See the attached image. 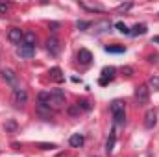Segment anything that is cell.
<instances>
[{"label":"cell","mask_w":159,"mask_h":157,"mask_svg":"<svg viewBox=\"0 0 159 157\" xmlns=\"http://www.w3.org/2000/svg\"><path fill=\"white\" fill-rule=\"evenodd\" d=\"M48 107L50 109H61L65 107V94L61 91H56L50 94V100H48Z\"/></svg>","instance_id":"6da1fadb"},{"label":"cell","mask_w":159,"mask_h":157,"mask_svg":"<svg viewBox=\"0 0 159 157\" xmlns=\"http://www.w3.org/2000/svg\"><path fill=\"white\" fill-rule=\"evenodd\" d=\"M135 100H137V104H139V105L148 104V100H150V89H148L146 85L137 87V89H135Z\"/></svg>","instance_id":"7a4b0ae2"},{"label":"cell","mask_w":159,"mask_h":157,"mask_svg":"<svg viewBox=\"0 0 159 157\" xmlns=\"http://www.w3.org/2000/svg\"><path fill=\"white\" fill-rule=\"evenodd\" d=\"M46 50H48V54H50V56H54V57H56V56L61 52V43H59V39H57V37H54V35H52V37H48V39H46Z\"/></svg>","instance_id":"3957f363"},{"label":"cell","mask_w":159,"mask_h":157,"mask_svg":"<svg viewBox=\"0 0 159 157\" xmlns=\"http://www.w3.org/2000/svg\"><path fill=\"white\" fill-rule=\"evenodd\" d=\"M22 35L24 34L19 28H11L9 34H7V39H9V43H13V44H22Z\"/></svg>","instance_id":"277c9868"},{"label":"cell","mask_w":159,"mask_h":157,"mask_svg":"<svg viewBox=\"0 0 159 157\" xmlns=\"http://www.w3.org/2000/svg\"><path fill=\"white\" fill-rule=\"evenodd\" d=\"M19 56L24 57V59H32L35 56V48L34 46H26V44H20L19 46Z\"/></svg>","instance_id":"5b68a950"},{"label":"cell","mask_w":159,"mask_h":157,"mask_svg":"<svg viewBox=\"0 0 159 157\" xmlns=\"http://www.w3.org/2000/svg\"><path fill=\"white\" fill-rule=\"evenodd\" d=\"M156 124H157V113H156L154 109H150V111L144 115V126H146L148 129H152Z\"/></svg>","instance_id":"8992f818"},{"label":"cell","mask_w":159,"mask_h":157,"mask_svg":"<svg viewBox=\"0 0 159 157\" xmlns=\"http://www.w3.org/2000/svg\"><path fill=\"white\" fill-rule=\"evenodd\" d=\"M13 98H15V102L17 104H26V100H28V94H26V91L24 89H20V87H17L15 91H13Z\"/></svg>","instance_id":"52a82bcc"},{"label":"cell","mask_w":159,"mask_h":157,"mask_svg":"<svg viewBox=\"0 0 159 157\" xmlns=\"http://www.w3.org/2000/svg\"><path fill=\"white\" fill-rule=\"evenodd\" d=\"M35 43H37V35H35L34 32H24V35H22V44L35 48Z\"/></svg>","instance_id":"ba28073f"},{"label":"cell","mask_w":159,"mask_h":157,"mask_svg":"<svg viewBox=\"0 0 159 157\" xmlns=\"http://www.w3.org/2000/svg\"><path fill=\"white\" fill-rule=\"evenodd\" d=\"M91 59H93V54H91L89 50L81 48V50L78 52V61H80V63H83V65H89V63H91Z\"/></svg>","instance_id":"9c48e42d"},{"label":"cell","mask_w":159,"mask_h":157,"mask_svg":"<svg viewBox=\"0 0 159 157\" xmlns=\"http://www.w3.org/2000/svg\"><path fill=\"white\" fill-rule=\"evenodd\" d=\"M0 74H2V78L6 79L7 83H15V81H17V74H15L11 69H2Z\"/></svg>","instance_id":"30bf717a"},{"label":"cell","mask_w":159,"mask_h":157,"mask_svg":"<svg viewBox=\"0 0 159 157\" xmlns=\"http://www.w3.org/2000/svg\"><path fill=\"white\" fill-rule=\"evenodd\" d=\"M50 76H52L54 81H57V83L65 81V76H63V72H61V69H59V67H54V69L50 70Z\"/></svg>","instance_id":"8fae6325"},{"label":"cell","mask_w":159,"mask_h":157,"mask_svg":"<svg viewBox=\"0 0 159 157\" xmlns=\"http://www.w3.org/2000/svg\"><path fill=\"white\" fill-rule=\"evenodd\" d=\"M83 135H80V133H76V135H72L70 139H69V142H70V146H74V148H80L81 144H83Z\"/></svg>","instance_id":"7c38bea8"},{"label":"cell","mask_w":159,"mask_h":157,"mask_svg":"<svg viewBox=\"0 0 159 157\" xmlns=\"http://www.w3.org/2000/svg\"><path fill=\"white\" fill-rule=\"evenodd\" d=\"M146 32H148L146 24H135V26H133V30H131L129 34H131V35H144Z\"/></svg>","instance_id":"4fadbf2b"},{"label":"cell","mask_w":159,"mask_h":157,"mask_svg":"<svg viewBox=\"0 0 159 157\" xmlns=\"http://www.w3.org/2000/svg\"><path fill=\"white\" fill-rule=\"evenodd\" d=\"M115 72H117V69L115 67H106L104 70H102V78H106V79H111L115 78Z\"/></svg>","instance_id":"5bb4252c"},{"label":"cell","mask_w":159,"mask_h":157,"mask_svg":"<svg viewBox=\"0 0 159 157\" xmlns=\"http://www.w3.org/2000/svg\"><path fill=\"white\" fill-rule=\"evenodd\" d=\"M120 111H124V102L122 100H113L111 102V113L115 115V113H120Z\"/></svg>","instance_id":"9a60e30c"},{"label":"cell","mask_w":159,"mask_h":157,"mask_svg":"<svg viewBox=\"0 0 159 157\" xmlns=\"http://www.w3.org/2000/svg\"><path fill=\"white\" fill-rule=\"evenodd\" d=\"M113 146H115V131H111V135H109V139H107V142H106V152L111 154V152H113Z\"/></svg>","instance_id":"2e32d148"},{"label":"cell","mask_w":159,"mask_h":157,"mask_svg":"<svg viewBox=\"0 0 159 157\" xmlns=\"http://www.w3.org/2000/svg\"><path fill=\"white\" fill-rule=\"evenodd\" d=\"M113 117H115V124H117V126H124V124H126V113H124V111L115 113Z\"/></svg>","instance_id":"e0dca14e"},{"label":"cell","mask_w":159,"mask_h":157,"mask_svg":"<svg viewBox=\"0 0 159 157\" xmlns=\"http://www.w3.org/2000/svg\"><path fill=\"white\" fill-rule=\"evenodd\" d=\"M148 89H154V91H159V76H152L148 79Z\"/></svg>","instance_id":"ac0fdd59"},{"label":"cell","mask_w":159,"mask_h":157,"mask_svg":"<svg viewBox=\"0 0 159 157\" xmlns=\"http://www.w3.org/2000/svg\"><path fill=\"white\" fill-rule=\"evenodd\" d=\"M76 105H78L80 109H83V111H91V109H93V105H91V102H89V100H80Z\"/></svg>","instance_id":"d6986e66"},{"label":"cell","mask_w":159,"mask_h":157,"mask_svg":"<svg viewBox=\"0 0 159 157\" xmlns=\"http://www.w3.org/2000/svg\"><path fill=\"white\" fill-rule=\"evenodd\" d=\"M37 109H39V113L43 115V117H50V111H52V109H50L46 104H39V105H37Z\"/></svg>","instance_id":"ffe728a7"},{"label":"cell","mask_w":159,"mask_h":157,"mask_svg":"<svg viewBox=\"0 0 159 157\" xmlns=\"http://www.w3.org/2000/svg\"><path fill=\"white\" fill-rule=\"evenodd\" d=\"M94 28H96V32H106L104 28H111V22L102 20V22H96V24H94Z\"/></svg>","instance_id":"44dd1931"},{"label":"cell","mask_w":159,"mask_h":157,"mask_svg":"<svg viewBox=\"0 0 159 157\" xmlns=\"http://www.w3.org/2000/svg\"><path fill=\"white\" fill-rule=\"evenodd\" d=\"M81 7H85L87 11H104V7H102V6H96V4L91 6V4H83V2H81Z\"/></svg>","instance_id":"7402d4cb"},{"label":"cell","mask_w":159,"mask_h":157,"mask_svg":"<svg viewBox=\"0 0 159 157\" xmlns=\"http://www.w3.org/2000/svg\"><path fill=\"white\" fill-rule=\"evenodd\" d=\"M93 26V22H89V20H78L76 22V28L78 30H87V28H91Z\"/></svg>","instance_id":"603a6c76"},{"label":"cell","mask_w":159,"mask_h":157,"mask_svg":"<svg viewBox=\"0 0 159 157\" xmlns=\"http://www.w3.org/2000/svg\"><path fill=\"white\" fill-rule=\"evenodd\" d=\"M37 100H39V104H46V105H48V100H50V92H39Z\"/></svg>","instance_id":"cb8c5ba5"},{"label":"cell","mask_w":159,"mask_h":157,"mask_svg":"<svg viewBox=\"0 0 159 157\" xmlns=\"http://www.w3.org/2000/svg\"><path fill=\"white\" fill-rule=\"evenodd\" d=\"M106 52H111V54H122V52H124V46H106Z\"/></svg>","instance_id":"d4e9b609"},{"label":"cell","mask_w":159,"mask_h":157,"mask_svg":"<svg viewBox=\"0 0 159 157\" xmlns=\"http://www.w3.org/2000/svg\"><path fill=\"white\" fill-rule=\"evenodd\" d=\"M115 28L119 30L120 34H129V28H128L124 22H117V24H115Z\"/></svg>","instance_id":"484cf974"},{"label":"cell","mask_w":159,"mask_h":157,"mask_svg":"<svg viewBox=\"0 0 159 157\" xmlns=\"http://www.w3.org/2000/svg\"><path fill=\"white\" fill-rule=\"evenodd\" d=\"M39 146L43 150H54V148H56V144H52V142H50V144H48V142H41Z\"/></svg>","instance_id":"4316f807"},{"label":"cell","mask_w":159,"mask_h":157,"mask_svg":"<svg viewBox=\"0 0 159 157\" xmlns=\"http://www.w3.org/2000/svg\"><path fill=\"white\" fill-rule=\"evenodd\" d=\"M78 113H80V107H78V105L69 107V115H72V117H74V115H78Z\"/></svg>","instance_id":"83f0119b"},{"label":"cell","mask_w":159,"mask_h":157,"mask_svg":"<svg viewBox=\"0 0 159 157\" xmlns=\"http://www.w3.org/2000/svg\"><path fill=\"white\" fill-rule=\"evenodd\" d=\"M7 9H9V4H4V2H0V15H4Z\"/></svg>","instance_id":"f1b7e54d"},{"label":"cell","mask_w":159,"mask_h":157,"mask_svg":"<svg viewBox=\"0 0 159 157\" xmlns=\"http://www.w3.org/2000/svg\"><path fill=\"white\" fill-rule=\"evenodd\" d=\"M129 7H131V4H120V6H119V11H128Z\"/></svg>","instance_id":"f546056e"},{"label":"cell","mask_w":159,"mask_h":157,"mask_svg":"<svg viewBox=\"0 0 159 157\" xmlns=\"http://www.w3.org/2000/svg\"><path fill=\"white\" fill-rule=\"evenodd\" d=\"M124 74H126V76H131V74H133V69H131V67H124Z\"/></svg>","instance_id":"4dcf8cb0"},{"label":"cell","mask_w":159,"mask_h":157,"mask_svg":"<svg viewBox=\"0 0 159 157\" xmlns=\"http://www.w3.org/2000/svg\"><path fill=\"white\" fill-rule=\"evenodd\" d=\"M15 128H17L15 122H7V124H6V129H15Z\"/></svg>","instance_id":"1f68e13d"},{"label":"cell","mask_w":159,"mask_h":157,"mask_svg":"<svg viewBox=\"0 0 159 157\" xmlns=\"http://www.w3.org/2000/svg\"><path fill=\"white\" fill-rule=\"evenodd\" d=\"M154 43H157V44H159V35H157V37H154Z\"/></svg>","instance_id":"d6a6232c"}]
</instances>
